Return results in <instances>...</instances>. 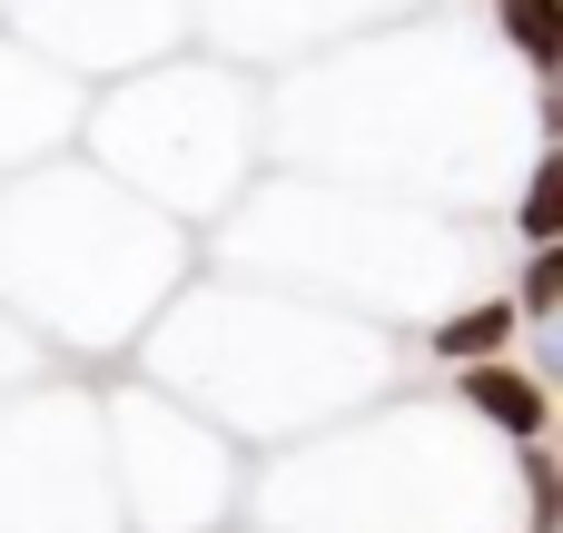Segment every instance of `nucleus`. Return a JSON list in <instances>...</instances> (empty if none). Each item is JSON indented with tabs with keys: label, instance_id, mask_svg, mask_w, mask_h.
<instances>
[{
	"label": "nucleus",
	"instance_id": "5",
	"mask_svg": "<svg viewBox=\"0 0 563 533\" xmlns=\"http://www.w3.org/2000/svg\"><path fill=\"white\" fill-rule=\"evenodd\" d=\"M563 297V247H534V267H525V317H554Z\"/></svg>",
	"mask_w": 563,
	"mask_h": 533
},
{
	"label": "nucleus",
	"instance_id": "2",
	"mask_svg": "<svg viewBox=\"0 0 563 533\" xmlns=\"http://www.w3.org/2000/svg\"><path fill=\"white\" fill-rule=\"evenodd\" d=\"M505 336H515V307H455L445 326H435V346L455 356V366H505Z\"/></svg>",
	"mask_w": 563,
	"mask_h": 533
},
{
	"label": "nucleus",
	"instance_id": "1",
	"mask_svg": "<svg viewBox=\"0 0 563 533\" xmlns=\"http://www.w3.org/2000/svg\"><path fill=\"white\" fill-rule=\"evenodd\" d=\"M465 406L485 415V425H505V435H544V386L534 376H515V366H465Z\"/></svg>",
	"mask_w": 563,
	"mask_h": 533
},
{
	"label": "nucleus",
	"instance_id": "4",
	"mask_svg": "<svg viewBox=\"0 0 563 533\" xmlns=\"http://www.w3.org/2000/svg\"><path fill=\"white\" fill-rule=\"evenodd\" d=\"M554 218H563V158H534V188H525V237L554 247Z\"/></svg>",
	"mask_w": 563,
	"mask_h": 533
},
{
	"label": "nucleus",
	"instance_id": "6",
	"mask_svg": "<svg viewBox=\"0 0 563 533\" xmlns=\"http://www.w3.org/2000/svg\"><path fill=\"white\" fill-rule=\"evenodd\" d=\"M525 485H534V524H554V465H544V455L525 465Z\"/></svg>",
	"mask_w": 563,
	"mask_h": 533
},
{
	"label": "nucleus",
	"instance_id": "3",
	"mask_svg": "<svg viewBox=\"0 0 563 533\" xmlns=\"http://www.w3.org/2000/svg\"><path fill=\"white\" fill-rule=\"evenodd\" d=\"M495 10H505V30H515V49H525L534 69L563 59V0H495Z\"/></svg>",
	"mask_w": 563,
	"mask_h": 533
}]
</instances>
